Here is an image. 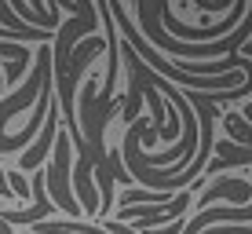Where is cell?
<instances>
[{
  "label": "cell",
  "instance_id": "obj_1",
  "mask_svg": "<svg viewBox=\"0 0 252 234\" xmlns=\"http://www.w3.org/2000/svg\"><path fill=\"white\" fill-rule=\"evenodd\" d=\"M48 198L55 209H63L69 220H81V201L73 194V143H69V132L59 128L55 146H51V165H48V176H44Z\"/></svg>",
  "mask_w": 252,
  "mask_h": 234
},
{
  "label": "cell",
  "instance_id": "obj_2",
  "mask_svg": "<svg viewBox=\"0 0 252 234\" xmlns=\"http://www.w3.org/2000/svg\"><path fill=\"white\" fill-rule=\"evenodd\" d=\"M59 128H63V114H59V99H55V102L48 106V117H44V128H40L37 143H33L30 150H22V158H19V172H40V168H44L51 146H55Z\"/></svg>",
  "mask_w": 252,
  "mask_h": 234
},
{
  "label": "cell",
  "instance_id": "obj_3",
  "mask_svg": "<svg viewBox=\"0 0 252 234\" xmlns=\"http://www.w3.org/2000/svg\"><path fill=\"white\" fill-rule=\"evenodd\" d=\"M220 198H227L230 209H241V205L252 201V183H249V179H241V176H216V183L194 201V212L212 209V201H220Z\"/></svg>",
  "mask_w": 252,
  "mask_h": 234
},
{
  "label": "cell",
  "instance_id": "obj_4",
  "mask_svg": "<svg viewBox=\"0 0 252 234\" xmlns=\"http://www.w3.org/2000/svg\"><path fill=\"white\" fill-rule=\"evenodd\" d=\"M121 209H132V205H168V194H158V190H146V187H132L117 198Z\"/></svg>",
  "mask_w": 252,
  "mask_h": 234
},
{
  "label": "cell",
  "instance_id": "obj_5",
  "mask_svg": "<svg viewBox=\"0 0 252 234\" xmlns=\"http://www.w3.org/2000/svg\"><path fill=\"white\" fill-rule=\"evenodd\" d=\"M7 187H11L15 201H26V198L33 194V190H30V179H26L22 172H7Z\"/></svg>",
  "mask_w": 252,
  "mask_h": 234
},
{
  "label": "cell",
  "instance_id": "obj_6",
  "mask_svg": "<svg viewBox=\"0 0 252 234\" xmlns=\"http://www.w3.org/2000/svg\"><path fill=\"white\" fill-rule=\"evenodd\" d=\"M102 231H110V234H139L132 227H125V223H117V220H106V223H102Z\"/></svg>",
  "mask_w": 252,
  "mask_h": 234
}]
</instances>
